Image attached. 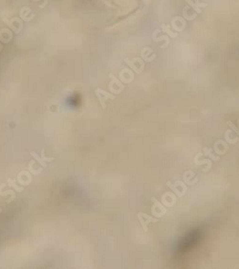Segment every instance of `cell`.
Masks as SVG:
<instances>
[{
  "mask_svg": "<svg viewBox=\"0 0 239 269\" xmlns=\"http://www.w3.org/2000/svg\"><path fill=\"white\" fill-rule=\"evenodd\" d=\"M102 95H103V98H100V102H101V106H102V108H105V101L107 100V99H114L115 97L114 96H112V95H110V94H108V93H106V92H104L103 90H101V89H98Z\"/></svg>",
  "mask_w": 239,
  "mask_h": 269,
  "instance_id": "277c9868",
  "label": "cell"
},
{
  "mask_svg": "<svg viewBox=\"0 0 239 269\" xmlns=\"http://www.w3.org/2000/svg\"><path fill=\"white\" fill-rule=\"evenodd\" d=\"M138 219H139L140 223H141V225H142V227L143 231H145V232H147L148 231L147 225L149 223H156L157 221H158L157 218L152 217H150V216H147L146 213H142V212H139L138 213Z\"/></svg>",
  "mask_w": 239,
  "mask_h": 269,
  "instance_id": "6da1fadb",
  "label": "cell"
},
{
  "mask_svg": "<svg viewBox=\"0 0 239 269\" xmlns=\"http://www.w3.org/2000/svg\"><path fill=\"white\" fill-rule=\"evenodd\" d=\"M204 152H205L206 155H210L211 158V159H212L213 161H219V157L213 155V154L211 153V149L207 148H204Z\"/></svg>",
  "mask_w": 239,
  "mask_h": 269,
  "instance_id": "9c48e42d",
  "label": "cell"
},
{
  "mask_svg": "<svg viewBox=\"0 0 239 269\" xmlns=\"http://www.w3.org/2000/svg\"><path fill=\"white\" fill-rule=\"evenodd\" d=\"M196 165H202V164H208V167H209V169H211V160L209 159H205V160H203V161H201V162H197V163H195Z\"/></svg>",
  "mask_w": 239,
  "mask_h": 269,
  "instance_id": "8fae6325",
  "label": "cell"
},
{
  "mask_svg": "<svg viewBox=\"0 0 239 269\" xmlns=\"http://www.w3.org/2000/svg\"><path fill=\"white\" fill-rule=\"evenodd\" d=\"M162 29L164 32H165V33L169 35V37H170L171 38H175L177 36H178V33H174V32L171 31L170 29V26L169 25H163L162 26Z\"/></svg>",
  "mask_w": 239,
  "mask_h": 269,
  "instance_id": "52a82bcc",
  "label": "cell"
},
{
  "mask_svg": "<svg viewBox=\"0 0 239 269\" xmlns=\"http://www.w3.org/2000/svg\"><path fill=\"white\" fill-rule=\"evenodd\" d=\"M31 155L33 156L35 159L42 166L43 168H46L47 167V162H52V161H54V158H49V157H46L45 156L44 149L41 150V157H39L36 152H31Z\"/></svg>",
  "mask_w": 239,
  "mask_h": 269,
  "instance_id": "3957f363",
  "label": "cell"
},
{
  "mask_svg": "<svg viewBox=\"0 0 239 269\" xmlns=\"http://www.w3.org/2000/svg\"><path fill=\"white\" fill-rule=\"evenodd\" d=\"M227 125L230 126V129H232V130H234V132L236 133V135H237V136H239V128H237V126H236L233 122H230V121L227 122Z\"/></svg>",
  "mask_w": 239,
  "mask_h": 269,
  "instance_id": "30bf717a",
  "label": "cell"
},
{
  "mask_svg": "<svg viewBox=\"0 0 239 269\" xmlns=\"http://www.w3.org/2000/svg\"><path fill=\"white\" fill-rule=\"evenodd\" d=\"M166 185L169 186V187L172 190V192H174V194H176L178 197H183V196H184V194L181 193V192L179 191V190L176 188V185H175V184H172L170 181H167V182H166Z\"/></svg>",
  "mask_w": 239,
  "mask_h": 269,
  "instance_id": "5b68a950",
  "label": "cell"
},
{
  "mask_svg": "<svg viewBox=\"0 0 239 269\" xmlns=\"http://www.w3.org/2000/svg\"><path fill=\"white\" fill-rule=\"evenodd\" d=\"M8 182H9V185H11V186L14 187V188H15V190H17L18 192H21L22 190H23V188H18L17 185H14V181H13V180H11V179H8Z\"/></svg>",
  "mask_w": 239,
  "mask_h": 269,
  "instance_id": "7c38bea8",
  "label": "cell"
},
{
  "mask_svg": "<svg viewBox=\"0 0 239 269\" xmlns=\"http://www.w3.org/2000/svg\"><path fill=\"white\" fill-rule=\"evenodd\" d=\"M186 2L188 4L189 8H191L197 14H200L204 8L209 6L208 3H202L199 1V0H195V2H193L192 0H186Z\"/></svg>",
  "mask_w": 239,
  "mask_h": 269,
  "instance_id": "7a4b0ae2",
  "label": "cell"
},
{
  "mask_svg": "<svg viewBox=\"0 0 239 269\" xmlns=\"http://www.w3.org/2000/svg\"><path fill=\"white\" fill-rule=\"evenodd\" d=\"M230 133H232V129H229L225 132V135H224V138H225V141L227 142L228 144H235L237 143V142L239 141V137L235 138V139H230Z\"/></svg>",
  "mask_w": 239,
  "mask_h": 269,
  "instance_id": "8992f818",
  "label": "cell"
},
{
  "mask_svg": "<svg viewBox=\"0 0 239 269\" xmlns=\"http://www.w3.org/2000/svg\"><path fill=\"white\" fill-rule=\"evenodd\" d=\"M151 200H152V202H153V205H154V206H155V207H157L159 210H160V211L163 213V215H165V213H166V209H165V208L163 206V205H162L160 202H159V201H158V200L155 198V197H151Z\"/></svg>",
  "mask_w": 239,
  "mask_h": 269,
  "instance_id": "ba28073f",
  "label": "cell"
}]
</instances>
